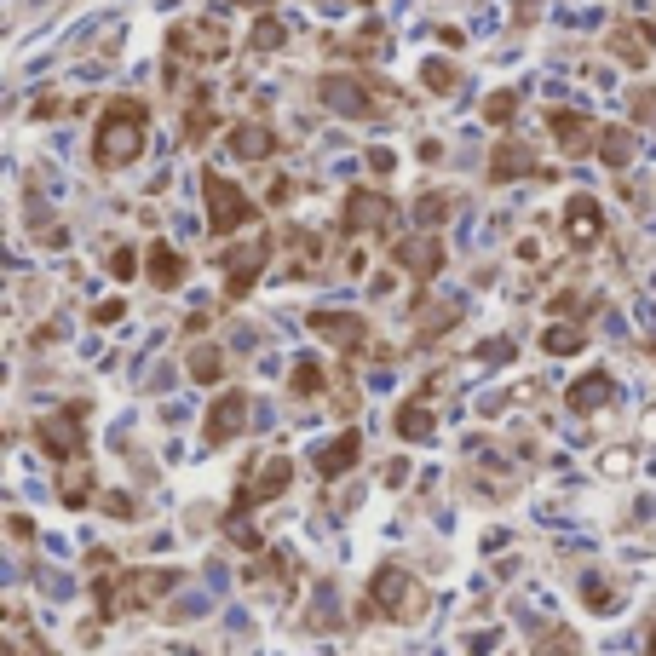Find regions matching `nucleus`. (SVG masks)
<instances>
[{"mask_svg":"<svg viewBox=\"0 0 656 656\" xmlns=\"http://www.w3.org/2000/svg\"><path fill=\"white\" fill-rule=\"evenodd\" d=\"M41 449L52 461H81L87 455V409L81 403H64L41 421Z\"/></svg>","mask_w":656,"mask_h":656,"instance_id":"423d86ee","label":"nucleus"},{"mask_svg":"<svg viewBox=\"0 0 656 656\" xmlns=\"http://www.w3.org/2000/svg\"><path fill=\"white\" fill-rule=\"evenodd\" d=\"M144 271H150V282L156 288H179V282L190 277V259L173 248V242H150V254H144Z\"/></svg>","mask_w":656,"mask_h":656,"instance_id":"a211bd4d","label":"nucleus"},{"mask_svg":"<svg viewBox=\"0 0 656 656\" xmlns=\"http://www.w3.org/2000/svg\"><path fill=\"white\" fill-rule=\"evenodd\" d=\"M564 236H570V248H593L605 236V208L593 196H570L564 202Z\"/></svg>","mask_w":656,"mask_h":656,"instance_id":"9b49d317","label":"nucleus"},{"mask_svg":"<svg viewBox=\"0 0 656 656\" xmlns=\"http://www.w3.org/2000/svg\"><path fill=\"white\" fill-rule=\"evenodd\" d=\"M610 392H616V380H610L605 369H593V375H582L576 386H570V398L564 403H570V409H593V403H605Z\"/></svg>","mask_w":656,"mask_h":656,"instance_id":"412c9836","label":"nucleus"},{"mask_svg":"<svg viewBox=\"0 0 656 656\" xmlns=\"http://www.w3.org/2000/svg\"><path fill=\"white\" fill-rule=\"evenodd\" d=\"M421 81L432 87V93H455V87H461V70L444 64V58H432V64H421Z\"/></svg>","mask_w":656,"mask_h":656,"instance_id":"bb28decb","label":"nucleus"},{"mask_svg":"<svg viewBox=\"0 0 656 656\" xmlns=\"http://www.w3.org/2000/svg\"><path fill=\"white\" fill-rule=\"evenodd\" d=\"M93 323H98V328L121 323V300H104V305H98V311H93Z\"/></svg>","mask_w":656,"mask_h":656,"instance_id":"72a5a7b5","label":"nucleus"},{"mask_svg":"<svg viewBox=\"0 0 656 656\" xmlns=\"http://www.w3.org/2000/svg\"><path fill=\"white\" fill-rule=\"evenodd\" d=\"M369 610H386V616L409 622V616H421V610H426V593H421L415 576H403L398 564H386L375 582H369Z\"/></svg>","mask_w":656,"mask_h":656,"instance_id":"39448f33","label":"nucleus"},{"mask_svg":"<svg viewBox=\"0 0 656 656\" xmlns=\"http://www.w3.org/2000/svg\"><path fill=\"white\" fill-rule=\"evenodd\" d=\"M357 455H363V432H340L334 444L317 449V478H340V472H352Z\"/></svg>","mask_w":656,"mask_h":656,"instance_id":"6ab92c4d","label":"nucleus"},{"mask_svg":"<svg viewBox=\"0 0 656 656\" xmlns=\"http://www.w3.org/2000/svg\"><path fill=\"white\" fill-rule=\"evenodd\" d=\"M398 438H415V444H426V438H432V409H426V403H403L398 409Z\"/></svg>","mask_w":656,"mask_h":656,"instance_id":"b1692460","label":"nucleus"},{"mask_svg":"<svg viewBox=\"0 0 656 656\" xmlns=\"http://www.w3.org/2000/svg\"><path fill=\"white\" fill-rule=\"evenodd\" d=\"M58 495L70 501V507H87V495H93V467L81 461V467H70L64 478H58Z\"/></svg>","mask_w":656,"mask_h":656,"instance_id":"393cba45","label":"nucleus"},{"mask_svg":"<svg viewBox=\"0 0 656 656\" xmlns=\"http://www.w3.org/2000/svg\"><path fill=\"white\" fill-rule=\"evenodd\" d=\"M490 173L501 179V185H507V179H530V173H536V150H530L524 139H501L490 150Z\"/></svg>","mask_w":656,"mask_h":656,"instance_id":"f3484780","label":"nucleus"},{"mask_svg":"<svg viewBox=\"0 0 656 656\" xmlns=\"http://www.w3.org/2000/svg\"><path fill=\"white\" fill-rule=\"evenodd\" d=\"M288 478H294V461H288V455H265V461H259V478H254L242 495H236L231 513H242V507H254V501H271V495H282V490H288Z\"/></svg>","mask_w":656,"mask_h":656,"instance_id":"f8f14e48","label":"nucleus"},{"mask_svg":"<svg viewBox=\"0 0 656 656\" xmlns=\"http://www.w3.org/2000/svg\"><path fill=\"white\" fill-rule=\"evenodd\" d=\"M547 133L559 139L564 156H587V150H599V127H593L582 110H547Z\"/></svg>","mask_w":656,"mask_h":656,"instance_id":"9d476101","label":"nucleus"},{"mask_svg":"<svg viewBox=\"0 0 656 656\" xmlns=\"http://www.w3.org/2000/svg\"><path fill=\"white\" fill-rule=\"evenodd\" d=\"M167 52H173V58H202V64H213V58H225V52H231V29L219 24V18L173 24V35H167Z\"/></svg>","mask_w":656,"mask_h":656,"instance_id":"0eeeda50","label":"nucleus"},{"mask_svg":"<svg viewBox=\"0 0 656 656\" xmlns=\"http://www.w3.org/2000/svg\"><path fill=\"white\" fill-rule=\"evenodd\" d=\"M323 363H311V357H300V369H294V375H288V392H294V398H311V392H323Z\"/></svg>","mask_w":656,"mask_h":656,"instance_id":"a878e982","label":"nucleus"},{"mask_svg":"<svg viewBox=\"0 0 656 656\" xmlns=\"http://www.w3.org/2000/svg\"><path fill=\"white\" fill-rule=\"evenodd\" d=\"M248 426V392H219L208 409V444H231Z\"/></svg>","mask_w":656,"mask_h":656,"instance_id":"ddd939ff","label":"nucleus"},{"mask_svg":"<svg viewBox=\"0 0 656 656\" xmlns=\"http://www.w3.org/2000/svg\"><path fill=\"white\" fill-rule=\"evenodd\" d=\"M213 127H219V110H213V87H196V93H190L185 121H179V139L196 150V144H208V139H213Z\"/></svg>","mask_w":656,"mask_h":656,"instance_id":"2eb2a0df","label":"nucleus"},{"mask_svg":"<svg viewBox=\"0 0 656 656\" xmlns=\"http://www.w3.org/2000/svg\"><path fill=\"white\" fill-rule=\"evenodd\" d=\"M398 265H403L415 282H432L438 271H444V242H438L432 231L415 236V242H398Z\"/></svg>","mask_w":656,"mask_h":656,"instance_id":"4468645a","label":"nucleus"},{"mask_svg":"<svg viewBox=\"0 0 656 656\" xmlns=\"http://www.w3.org/2000/svg\"><path fill=\"white\" fill-rule=\"evenodd\" d=\"M444 213H449V196H426L421 202V225H438Z\"/></svg>","mask_w":656,"mask_h":656,"instance_id":"473e14b6","label":"nucleus"},{"mask_svg":"<svg viewBox=\"0 0 656 656\" xmlns=\"http://www.w3.org/2000/svg\"><path fill=\"white\" fill-rule=\"evenodd\" d=\"M219 375H225V357L213 352V346H202V352H190V380H202V386H213Z\"/></svg>","mask_w":656,"mask_h":656,"instance_id":"cd10ccee","label":"nucleus"},{"mask_svg":"<svg viewBox=\"0 0 656 656\" xmlns=\"http://www.w3.org/2000/svg\"><path fill=\"white\" fill-rule=\"evenodd\" d=\"M110 277L133 282V277H139V254H133V248H116V254H110Z\"/></svg>","mask_w":656,"mask_h":656,"instance_id":"c85d7f7f","label":"nucleus"},{"mask_svg":"<svg viewBox=\"0 0 656 656\" xmlns=\"http://www.w3.org/2000/svg\"><path fill=\"white\" fill-rule=\"evenodd\" d=\"M311 334L323 346H340V352H363L369 346V317H357V311H311Z\"/></svg>","mask_w":656,"mask_h":656,"instance_id":"6e6552de","label":"nucleus"},{"mask_svg":"<svg viewBox=\"0 0 656 656\" xmlns=\"http://www.w3.org/2000/svg\"><path fill=\"white\" fill-rule=\"evenodd\" d=\"M202 196H208V225H213V236H236L242 225H254V202L242 196V185H236V179H225V173H202Z\"/></svg>","mask_w":656,"mask_h":656,"instance_id":"7ed1b4c3","label":"nucleus"},{"mask_svg":"<svg viewBox=\"0 0 656 656\" xmlns=\"http://www.w3.org/2000/svg\"><path fill=\"white\" fill-rule=\"evenodd\" d=\"M513 110H518V93H490L484 98V116L490 121H513Z\"/></svg>","mask_w":656,"mask_h":656,"instance_id":"7c9ffc66","label":"nucleus"},{"mask_svg":"<svg viewBox=\"0 0 656 656\" xmlns=\"http://www.w3.org/2000/svg\"><path fill=\"white\" fill-rule=\"evenodd\" d=\"M587 605L593 610H616V593H610L605 582H587Z\"/></svg>","mask_w":656,"mask_h":656,"instance_id":"2f4dec72","label":"nucleus"},{"mask_svg":"<svg viewBox=\"0 0 656 656\" xmlns=\"http://www.w3.org/2000/svg\"><path fill=\"white\" fill-rule=\"evenodd\" d=\"M599 156H605V167H628L633 162V133L628 127H599Z\"/></svg>","mask_w":656,"mask_h":656,"instance_id":"5701e85b","label":"nucleus"},{"mask_svg":"<svg viewBox=\"0 0 656 656\" xmlns=\"http://www.w3.org/2000/svg\"><path fill=\"white\" fill-rule=\"evenodd\" d=\"M271 47H282V24L277 18H259L254 24V52H271Z\"/></svg>","mask_w":656,"mask_h":656,"instance_id":"c756f323","label":"nucleus"},{"mask_svg":"<svg viewBox=\"0 0 656 656\" xmlns=\"http://www.w3.org/2000/svg\"><path fill=\"white\" fill-rule=\"evenodd\" d=\"M277 248V231H259L248 242H236L231 254H225V300H248L254 294L259 271H265V259Z\"/></svg>","mask_w":656,"mask_h":656,"instance_id":"20e7f679","label":"nucleus"},{"mask_svg":"<svg viewBox=\"0 0 656 656\" xmlns=\"http://www.w3.org/2000/svg\"><path fill=\"white\" fill-rule=\"evenodd\" d=\"M380 81H357V75H323L317 81V98H323L328 110H340V116H386L392 110V93H375Z\"/></svg>","mask_w":656,"mask_h":656,"instance_id":"f03ea898","label":"nucleus"},{"mask_svg":"<svg viewBox=\"0 0 656 656\" xmlns=\"http://www.w3.org/2000/svg\"><path fill=\"white\" fill-rule=\"evenodd\" d=\"M651 656H656V628H651Z\"/></svg>","mask_w":656,"mask_h":656,"instance_id":"e433bc0d","label":"nucleus"},{"mask_svg":"<svg viewBox=\"0 0 656 656\" xmlns=\"http://www.w3.org/2000/svg\"><path fill=\"white\" fill-rule=\"evenodd\" d=\"M288 196H294V185H288V179H271V208H282Z\"/></svg>","mask_w":656,"mask_h":656,"instance_id":"f704fd0d","label":"nucleus"},{"mask_svg":"<svg viewBox=\"0 0 656 656\" xmlns=\"http://www.w3.org/2000/svg\"><path fill=\"white\" fill-rule=\"evenodd\" d=\"M651 41H656V29L651 24H616L610 29V58H622V64H633V70H645V58H651Z\"/></svg>","mask_w":656,"mask_h":656,"instance_id":"dca6fc26","label":"nucleus"},{"mask_svg":"<svg viewBox=\"0 0 656 656\" xmlns=\"http://www.w3.org/2000/svg\"><path fill=\"white\" fill-rule=\"evenodd\" d=\"M236 6H271V0H236Z\"/></svg>","mask_w":656,"mask_h":656,"instance_id":"c9c22d12","label":"nucleus"},{"mask_svg":"<svg viewBox=\"0 0 656 656\" xmlns=\"http://www.w3.org/2000/svg\"><path fill=\"white\" fill-rule=\"evenodd\" d=\"M587 346V328L582 323H559V328H547L541 334V352L547 357H576Z\"/></svg>","mask_w":656,"mask_h":656,"instance_id":"4be33fe9","label":"nucleus"},{"mask_svg":"<svg viewBox=\"0 0 656 656\" xmlns=\"http://www.w3.org/2000/svg\"><path fill=\"white\" fill-rule=\"evenodd\" d=\"M392 225H398V208H392V202H386V196H380V190H352V196H346V231H392Z\"/></svg>","mask_w":656,"mask_h":656,"instance_id":"1a4fd4ad","label":"nucleus"},{"mask_svg":"<svg viewBox=\"0 0 656 656\" xmlns=\"http://www.w3.org/2000/svg\"><path fill=\"white\" fill-rule=\"evenodd\" d=\"M231 150L242 156V162H265V156L277 150V133H271L265 121H236L231 127Z\"/></svg>","mask_w":656,"mask_h":656,"instance_id":"aec40b11","label":"nucleus"},{"mask_svg":"<svg viewBox=\"0 0 656 656\" xmlns=\"http://www.w3.org/2000/svg\"><path fill=\"white\" fill-rule=\"evenodd\" d=\"M144 127H150V110H144L139 98H110L104 116H98V133H93V167L116 173V167L139 162Z\"/></svg>","mask_w":656,"mask_h":656,"instance_id":"f257e3e1","label":"nucleus"}]
</instances>
